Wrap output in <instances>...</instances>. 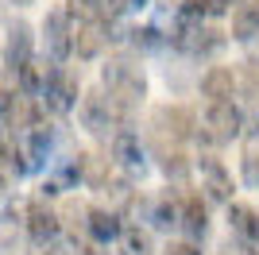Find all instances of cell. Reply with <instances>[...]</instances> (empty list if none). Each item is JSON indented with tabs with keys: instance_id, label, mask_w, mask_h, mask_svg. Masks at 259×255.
<instances>
[{
	"instance_id": "cell-1",
	"label": "cell",
	"mask_w": 259,
	"mask_h": 255,
	"mask_svg": "<svg viewBox=\"0 0 259 255\" xmlns=\"http://www.w3.org/2000/svg\"><path fill=\"white\" fill-rule=\"evenodd\" d=\"M101 85H105V93L112 97V105H116L124 116L147 97V77H143V70L136 62H128V58H108V66L101 70Z\"/></svg>"
},
{
	"instance_id": "cell-2",
	"label": "cell",
	"mask_w": 259,
	"mask_h": 255,
	"mask_svg": "<svg viewBox=\"0 0 259 255\" xmlns=\"http://www.w3.org/2000/svg\"><path fill=\"white\" fill-rule=\"evenodd\" d=\"M77 116H81V128H85L89 136H108L124 112L112 105V97H108L105 89H93V93L81 97V108H77ZM112 136H116V132H112Z\"/></svg>"
},
{
	"instance_id": "cell-3",
	"label": "cell",
	"mask_w": 259,
	"mask_h": 255,
	"mask_svg": "<svg viewBox=\"0 0 259 255\" xmlns=\"http://www.w3.org/2000/svg\"><path fill=\"white\" fill-rule=\"evenodd\" d=\"M244 132V112L236 105H209L205 116H201V128H197V136L209 139V143H232V139Z\"/></svg>"
},
{
	"instance_id": "cell-4",
	"label": "cell",
	"mask_w": 259,
	"mask_h": 255,
	"mask_svg": "<svg viewBox=\"0 0 259 255\" xmlns=\"http://www.w3.org/2000/svg\"><path fill=\"white\" fill-rule=\"evenodd\" d=\"M166 39H170L174 51H182V54H205L221 42L217 31H209L205 23H201V16H178Z\"/></svg>"
},
{
	"instance_id": "cell-5",
	"label": "cell",
	"mask_w": 259,
	"mask_h": 255,
	"mask_svg": "<svg viewBox=\"0 0 259 255\" xmlns=\"http://www.w3.org/2000/svg\"><path fill=\"white\" fill-rule=\"evenodd\" d=\"M74 23H70V12L66 8H54L47 12V20H43V39H47V54L54 58V66L66 62L70 54H74Z\"/></svg>"
},
{
	"instance_id": "cell-6",
	"label": "cell",
	"mask_w": 259,
	"mask_h": 255,
	"mask_svg": "<svg viewBox=\"0 0 259 255\" xmlns=\"http://www.w3.org/2000/svg\"><path fill=\"white\" fill-rule=\"evenodd\" d=\"M39 101H43V108L54 112V116H66V112L81 108L77 105V77L70 74V70H62V66H54V74H51V81H47Z\"/></svg>"
},
{
	"instance_id": "cell-7",
	"label": "cell",
	"mask_w": 259,
	"mask_h": 255,
	"mask_svg": "<svg viewBox=\"0 0 259 255\" xmlns=\"http://www.w3.org/2000/svg\"><path fill=\"white\" fill-rule=\"evenodd\" d=\"M151 128H155V136L166 139L170 136V143H182V139L194 136V116L186 112V108H170V105H162L151 112Z\"/></svg>"
},
{
	"instance_id": "cell-8",
	"label": "cell",
	"mask_w": 259,
	"mask_h": 255,
	"mask_svg": "<svg viewBox=\"0 0 259 255\" xmlns=\"http://www.w3.org/2000/svg\"><path fill=\"white\" fill-rule=\"evenodd\" d=\"M201 190H205L209 201L217 205H232V178H228V170L221 159H213V155H201Z\"/></svg>"
},
{
	"instance_id": "cell-9",
	"label": "cell",
	"mask_w": 259,
	"mask_h": 255,
	"mask_svg": "<svg viewBox=\"0 0 259 255\" xmlns=\"http://www.w3.org/2000/svg\"><path fill=\"white\" fill-rule=\"evenodd\" d=\"M27 62H31V27L23 20H16L8 23V39H4V66L20 74Z\"/></svg>"
},
{
	"instance_id": "cell-10",
	"label": "cell",
	"mask_w": 259,
	"mask_h": 255,
	"mask_svg": "<svg viewBox=\"0 0 259 255\" xmlns=\"http://www.w3.org/2000/svg\"><path fill=\"white\" fill-rule=\"evenodd\" d=\"M112 39L108 35V20H85V23H77V31H74V54L77 58H97L101 47Z\"/></svg>"
},
{
	"instance_id": "cell-11",
	"label": "cell",
	"mask_w": 259,
	"mask_h": 255,
	"mask_svg": "<svg viewBox=\"0 0 259 255\" xmlns=\"http://www.w3.org/2000/svg\"><path fill=\"white\" fill-rule=\"evenodd\" d=\"M232 93H236V74L228 66H213L201 77V97H209V105H232Z\"/></svg>"
},
{
	"instance_id": "cell-12",
	"label": "cell",
	"mask_w": 259,
	"mask_h": 255,
	"mask_svg": "<svg viewBox=\"0 0 259 255\" xmlns=\"http://www.w3.org/2000/svg\"><path fill=\"white\" fill-rule=\"evenodd\" d=\"M27 236H31L39 247H47L54 236H58V212H51L43 201L31 205V209H27Z\"/></svg>"
},
{
	"instance_id": "cell-13",
	"label": "cell",
	"mask_w": 259,
	"mask_h": 255,
	"mask_svg": "<svg viewBox=\"0 0 259 255\" xmlns=\"http://www.w3.org/2000/svg\"><path fill=\"white\" fill-rule=\"evenodd\" d=\"M112 159H116L124 170H143L140 136H136V132H128V128H120L116 136H112Z\"/></svg>"
},
{
	"instance_id": "cell-14",
	"label": "cell",
	"mask_w": 259,
	"mask_h": 255,
	"mask_svg": "<svg viewBox=\"0 0 259 255\" xmlns=\"http://www.w3.org/2000/svg\"><path fill=\"white\" fill-rule=\"evenodd\" d=\"M228 228L244 244H251V247L259 244V212L248 209V205H228Z\"/></svg>"
},
{
	"instance_id": "cell-15",
	"label": "cell",
	"mask_w": 259,
	"mask_h": 255,
	"mask_svg": "<svg viewBox=\"0 0 259 255\" xmlns=\"http://www.w3.org/2000/svg\"><path fill=\"white\" fill-rule=\"evenodd\" d=\"M85 228H89V236H93L97 244H112V240H120V236H124L120 217H116V212H108V209H89Z\"/></svg>"
},
{
	"instance_id": "cell-16",
	"label": "cell",
	"mask_w": 259,
	"mask_h": 255,
	"mask_svg": "<svg viewBox=\"0 0 259 255\" xmlns=\"http://www.w3.org/2000/svg\"><path fill=\"white\" fill-rule=\"evenodd\" d=\"M259 35V0H240L232 8V39L248 42Z\"/></svg>"
},
{
	"instance_id": "cell-17",
	"label": "cell",
	"mask_w": 259,
	"mask_h": 255,
	"mask_svg": "<svg viewBox=\"0 0 259 255\" xmlns=\"http://www.w3.org/2000/svg\"><path fill=\"white\" fill-rule=\"evenodd\" d=\"M190 240H201L205 236V228H209V217H205V201L201 197H182V224H178Z\"/></svg>"
},
{
	"instance_id": "cell-18",
	"label": "cell",
	"mask_w": 259,
	"mask_h": 255,
	"mask_svg": "<svg viewBox=\"0 0 259 255\" xmlns=\"http://www.w3.org/2000/svg\"><path fill=\"white\" fill-rule=\"evenodd\" d=\"M51 151H54V128H51V124L31 128V136H27V155H31V166L47 162V159H51Z\"/></svg>"
},
{
	"instance_id": "cell-19",
	"label": "cell",
	"mask_w": 259,
	"mask_h": 255,
	"mask_svg": "<svg viewBox=\"0 0 259 255\" xmlns=\"http://www.w3.org/2000/svg\"><path fill=\"white\" fill-rule=\"evenodd\" d=\"M151 232L147 228H124V236H120V255H151Z\"/></svg>"
},
{
	"instance_id": "cell-20",
	"label": "cell",
	"mask_w": 259,
	"mask_h": 255,
	"mask_svg": "<svg viewBox=\"0 0 259 255\" xmlns=\"http://www.w3.org/2000/svg\"><path fill=\"white\" fill-rule=\"evenodd\" d=\"M159 170L166 174V178L182 182L186 174H190V159H186L182 151H159Z\"/></svg>"
},
{
	"instance_id": "cell-21",
	"label": "cell",
	"mask_w": 259,
	"mask_h": 255,
	"mask_svg": "<svg viewBox=\"0 0 259 255\" xmlns=\"http://www.w3.org/2000/svg\"><path fill=\"white\" fill-rule=\"evenodd\" d=\"M81 174H85L89 186H97V190H108V174H105V162L97 155H81Z\"/></svg>"
},
{
	"instance_id": "cell-22",
	"label": "cell",
	"mask_w": 259,
	"mask_h": 255,
	"mask_svg": "<svg viewBox=\"0 0 259 255\" xmlns=\"http://www.w3.org/2000/svg\"><path fill=\"white\" fill-rule=\"evenodd\" d=\"M162 42H166V35H162L159 27H136V31H132V47H136V51H159Z\"/></svg>"
},
{
	"instance_id": "cell-23",
	"label": "cell",
	"mask_w": 259,
	"mask_h": 255,
	"mask_svg": "<svg viewBox=\"0 0 259 255\" xmlns=\"http://www.w3.org/2000/svg\"><path fill=\"white\" fill-rule=\"evenodd\" d=\"M240 178H244V186L259 190V147L244 151V159H240Z\"/></svg>"
},
{
	"instance_id": "cell-24",
	"label": "cell",
	"mask_w": 259,
	"mask_h": 255,
	"mask_svg": "<svg viewBox=\"0 0 259 255\" xmlns=\"http://www.w3.org/2000/svg\"><path fill=\"white\" fill-rule=\"evenodd\" d=\"M70 16H81V23L105 20V0H70Z\"/></svg>"
},
{
	"instance_id": "cell-25",
	"label": "cell",
	"mask_w": 259,
	"mask_h": 255,
	"mask_svg": "<svg viewBox=\"0 0 259 255\" xmlns=\"http://www.w3.org/2000/svg\"><path fill=\"white\" fill-rule=\"evenodd\" d=\"M143 0H105V16L108 20H116L120 12H132V8H140Z\"/></svg>"
},
{
	"instance_id": "cell-26",
	"label": "cell",
	"mask_w": 259,
	"mask_h": 255,
	"mask_svg": "<svg viewBox=\"0 0 259 255\" xmlns=\"http://www.w3.org/2000/svg\"><path fill=\"white\" fill-rule=\"evenodd\" d=\"M221 255H255V247L244 244V240H228V244L221 247Z\"/></svg>"
},
{
	"instance_id": "cell-27",
	"label": "cell",
	"mask_w": 259,
	"mask_h": 255,
	"mask_svg": "<svg viewBox=\"0 0 259 255\" xmlns=\"http://www.w3.org/2000/svg\"><path fill=\"white\" fill-rule=\"evenodd\" d=\"M201 4H205V16H225L232 0H201ZM236 4H240V0H236Z\"/></svg>"
},
{
	"instance_id": "cell-28",
	"label": "cell",
	"mask_w": 259,
	"mask_h": 255,
	"mask_svg": "<svg viewBox=\"0 0 259 255\" xmlns=\"http://www.w3.org/2000/svg\"><path fill=\"white\" fill-rule=\"evenodd\" d=\"M244 132H248V136H259V105H251V112L244 116Z\"/></svg>"
},
{
	"instance_id": "cell-29",
	"label": "cell",
	"mask_w": 259,
	"mask_h": 255,
	"mask_svg": "<svg viewBox=\"0 0 259 255\" xmlns=\"http://www.w3.org/2000/svg\"><path fill=\"white\" fill-rule=\"evenodd\" d=\"M166 255H201V251H197L194 244H170V247H166Z\"/></svg>"
},
{
	"instance_id": "cell-30",
	"label": "cell",
	"mask_w": 259,
	"mask_h": 255,
	"mask_svg": "<svg viewBox=\"0 0 259 255\" xmlns=\"http://www.w3.org/2000/svg\"><path fill=\"white\" fill-rule=\"evenodd\" d=\"M12 4H35V0H12Z\"/></svg>"
}]
</instances>
